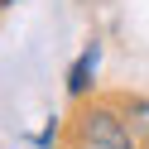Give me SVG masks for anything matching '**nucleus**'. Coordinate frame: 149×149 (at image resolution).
I'll use <instances>...</instances> for the list:
<instances>
[{
  "mask_svg": "<svg viewBox=\"0 0 149 149\" xmlns=\"http://www.w3.org/2000/svg\"><path fill=\"white\" fill-rule=\"evenodd\" d=\"M0 5H15V0H0Z\"/></svg>",
  "mask_w": 149,
  "mask_h": 149,
  "instance_id": "7ed1b4c3",
  "label": "nucleus"
},
{
  "mask_svg": "<svg viewBox=\"0 0 149 149\" xmlns=\"http://www.w3.org/2000/svg\"><path fill=\"white\" fill-rule=\"evenodd\" d=\"M96 63H101V48H96V43L77 53V63H72V72H68V91H72V96H87L91 77H96Z\"/></svg>",
  "mask_w": 149,
  "mask_h": 149,
  "instance_id": "f03ea898",
  "label": "nucleus"
},
{
  "mask_svg": "<svg viewBox=\"0 0 149 149\" xmlns=\"http://www.w3.org/2000/svg\"><path fill=\"white\" fill-rule=\"evenodd\" d=\"M82 135H87L91 149H135L130 120H120L111 106H91L87 116H82Z\"/></svg>",
  "mask_w": 149,
  "mask_h": 149,
  "instance_id": "f257e3e1",
  "label": "nucleus"
}]
</instances>
